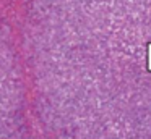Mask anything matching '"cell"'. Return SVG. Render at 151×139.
<instances>
[]
</instances>
